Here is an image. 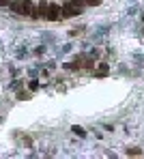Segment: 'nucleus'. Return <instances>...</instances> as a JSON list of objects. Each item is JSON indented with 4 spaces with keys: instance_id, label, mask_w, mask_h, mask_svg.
<instances>
[{
    "instance_id": "obj_1",
    "label": "nucleus",
    "mask_w": 144,
    "mask_h": 159,
    "mask_svg": "<svg viewBox=\"0 0 144 159\" xmlns=\"http://www.w3.org/2000/svg\"><path fill=\"white\" fill-rule=\"evenodd\" d=\"M39 17H43V20H47V22H58V20H60V9H58L56 4H41Z\"/></svg>"
},
{
    "instance_id": "obj_2",
    "label": "nucleus",
    "mask_w": 144,
    "mask_h": 159,
    "mask_svg": "<svg viewBox=\"0 0 144 159\" xmlns=\"http://www.w3.org/2000/svg\"><path fill=\"white\" fill-rule=\"evenodd\" d=\"M9 7H11V11L17 13V15H30L32 9H34L30 0H13V2H9Z\"/></svg>"
},
{
    "instance_id": "obj_3",
    "label": "nucleus",
    "mask_w": 144,
    "mask_h": 159,
    "mask_svg": "<svg viewBox=\"0 0 144 159\" xmlns=\"http://www.w3.org/2000/svg\"><path fill=\"white\" fill-rule=\"evenodd\" d=\"M62 13H60V17H75V15H80L82 13V7H75L71 0H67L65 2V7L60 9Z\"/></svg>"
},
{
    "instance_id": "obj_4",
    "label": "nucleus",
    "mask_w": 144,
    "mask_h": 159,
    "mask_svg": "<svg viewBox=\"0 0 144 159\" xmlns=\"http://www.w3.org/2000/svg\"><path fill=\"white\" fill-rule=\"evenodd\" d=\"M73 131L78 133V135H80V138H84V135H86V131H84V129H82V127H78V125H75V127H73Z\"/></svg>"
},
{
    "instance_id": "obj_5",
    "label": "nucleus",
    "mask_w": 144,
    "mask_h": 159,
    "mask_svg": "<svg viewBox=\"0 0 144 159\" xmlns=\"http://www.w3.org/2000/svg\"><path fill=\"white\" fill-rule=\"evenodd\" d=\"M127 155H140V148H129Z\"/></svg>"
},
{
    "instance_id": "obj_6",
    "label": "nucleus",
    "mask_w": 144,
    "mask_h": 159,
    "mask_svg": "<svg viewBox=\"0 0 144 159\" xmlns=\"http://www.w3.org/2000/svg\"><path fill=\"white\" fill-rule=\"evenodd\" d=\"M0 4H9V0H0Z\"/></svg>"
}]
</instances>
